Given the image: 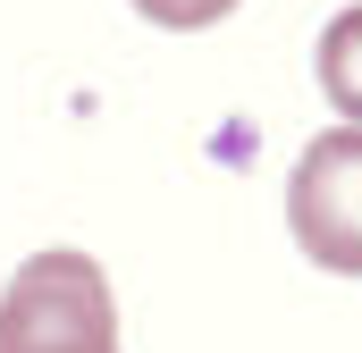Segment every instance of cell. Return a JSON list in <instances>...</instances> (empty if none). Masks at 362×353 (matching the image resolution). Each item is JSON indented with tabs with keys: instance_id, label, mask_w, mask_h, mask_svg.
Here are the masks:
<instances>
[{
	"instance_id": "277c9868",
	"label": "cell",
	"mask_w": 362,
	"mask_h": 353,
	"mask_svg": "<svg viewBox=\"0 0 362 353\" xmlns=\"http://www.w3.org/2000/svg\"><path fill=\"white\" fill-rule=\"evenodd\" d=\"M236 0H135V17H152V25H169V34H194V25H219Z\"/></svg>"
},
{
	"instance_id": "6da1fadb",
	"label": "cell",
	"mask_w": 362,
	"mask_h": 353,
	"mask_svg": "<svg viewBox=\"0 0 362 353\" xmlns=\"http://www.w3.org/2000/svg\"><path fill=\"white\" fill-rule=\"evenodd\" d=\"M0 353H118V303L93 253H34L0 294Z\"/></svg>"
},
{
	"instance_id": "3957f363",
	"label": "cell",
	"mask_w": 362,
	"mask_h": 353,
	"mask_svg": "<svg viewBox=\"0 0 362 353\" xmlns=\"http://www.w3.org/2000/svg\"><path fill=\"white\" fill-rule=\"evenodd\" d=\"M312 68H320V92H329V101L362 126V8H337V17L320 25Z\"/></svg>"
},
{
	"instance_id": "7a4b0ae2",
	"label": "cell",
	"mask_w": 362,
	"mask_h": 353,
	"mask_svg": "<svg viewBox=\"0 0 362 353\" xmlns=\"http://www.w3.org/2000/svg\"><path fill=\"white\" fill-rule=\"evenodd\" d=\"M286 227L303 261H320L329 277H362V126H329L303 143L286 176Z\"/></svg>"
}]
</instances>
